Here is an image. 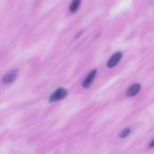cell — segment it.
I'll return each mask as SVG.
<instances>
[{
    "mask_svg": "<svg viewBox=\"0 0 154 154\" xmlns=\"http://www.w3.org/2000/svg\"><path fill=\"white\" fill-rule=\"evenodd\" d=\"M68 95V91L63 88H60L57 90H55L52 95L50 97V102H56V101H60L63 98H65Z\"/></svg>",
    "mask_w": 154,
    "mask_h": 154,
    "instance_id": "obj_1",
    "label": "cell"
},
{
    "mask_svg": "<svg viewBox=\"0 0 154 154\" xmlns=\"http://www.w3.org/2000/svg\"><path fill=\"white\" fill-rule=\"evenodd\" d=\"M17 76H18V70H17V69H13V70L9 71L8 73H6V74L4 76V78H3V79H2V82H3L5 85L11 84V83H13V82L16 79Z\"/></svg>",
    "mask_w": 154,
    "mask_h": 154,
    "instance_id": "obj_2",
    "label": "cell"
},
{
    "mask_svg": "<svg viewBox=\"0 0 154 154\" xmlns=\"http://www.w3.org/2000/svg\"><path fill=\"white\" fill-rule=\"evenodd\" d=\"M122 57H123L122 52H116V53H115V54L109 59V60H108V62H107V67H108V68H114L115 66H116V65L119 63V61L121 60Z\"/></svg>",
    "mask_w": 154,
    "mask_h": 154,
    "instance_id": "obj_3",
    "label": "cell"
},
{
    "mask_svg": "<svg viewBox=\"0 0 154 154\" xmlns=\"http://www.w3.org/2000/svg\"><path fill=\"white\" fill-rule=\"evenodd\" d=\"M96 75H97V69L92 70V71L88 75V77L86 78V79L84 80V82H83V88H89L90 85L93 83V81H94V79H95V78H96Z\"/></svg>",
    "mask_w": 154,
    "mask_h": 154,
    "instance_id": "obj_4",
    "label": "cell"
},
{
    "mask_svg": "<svg viewBox=\"0 0 154 154\" xmlns=\"http://www.w3.org/2000/svg\"><path fill=\"white\" fill-rule=\"evenodd\" d=\"M140 90H141V85L140 84H134L129 88L126 94L128 97H134L140 92Z\"/></svg>",
    "mask_w": 154,
    "mask_h": 154,
    "instance_id": "obj_5",
    "label": "cell"
},
{
    "mask_svg": "<svg viewBox=\"0 0 154 154\" xmlns=\"http://www.w3.org/2000/svg\"><path fill=\"white\" fill-rule=\"evenodd\" d=\"M80 2H81V0H72V2L70 4V6H69L70 13L77 12V10L79 9V7L80 5Z\"/></svg>",
    "mask_w": 154,
    "mask_h": 154,
    "instance_id": "obj_6",
    "label": "cell"
},
{
    "mask_svg": "<svg viewBox=\"0 0 154 154\" xmlns=\"http://www.w3.org/2000/svg\"><path fill=\"white\" fill-rule=\"evenodd\" d=\"M130 133H131V130H130L129 128H125V129H124V130L120 133L119 137L122 138V139H125V138H126V137L129 135Z\"/></svg>",
    "mask_w": 154,
    "mask_h": 154,
    "instance_id": "obj_7",
    "label": "cell"
},
{
    "mask_svg": "<svg viewBox=\"0 0 154 154\" xmlns=\"http://www.w3.org/2000/svg\"><path fill=\"white\" fill-rule=\"evenodd\" d=\"M150 147H151V148H152V147H154V139H153V140H152V143H150Z\"/></svg>",
    "mask_w": 154,
    "mask_h": 154,
    "instance_id": "obj_8",
    "label": "cell"
}]
</instances>
